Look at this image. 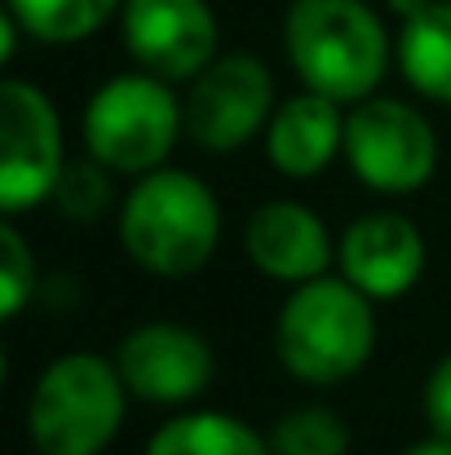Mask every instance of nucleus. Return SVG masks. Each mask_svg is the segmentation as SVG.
Here are the masks:
<instances>
[{
    "mask_svg": "<svg viewBox=\"0 0 451 455\" xmlns=\"http://www.w3.org/2000/svg\"><path fill=\"white\" fill-rule=\"evenodd\" d=\"M142 455H270L262 429L230 411H177L147 438Z\"/></svg>",
    "mask_w": 451,
    "mask_h": 455,
    "instance_id": "nucleus-15",
    "label": "nucleus"
},
{
    "mask_svg": "<svg viewBox=\"0 0 451 455\" xmlns=\"http://www.w3.org/2000/svg\"><path fill=\"white\" fill-rule=\"evenodd\" d=\"M270 455H350V425L327 403H301L266 429Z\"/></svg>",
    "mask_w": 451,
    "mask_h": 455,
    "instance_id": "nucleus-17",
    "label": "nucleus"
},
{
    "mask_svg": "<svg viewBox=\"0 0 451 455\" xmlns=\"http://www.w3.org/2000/svg\"><path fill=\"white\" fill-rule=\"evenodd\" d=\"M399 455H451V443H447V438H434V434H430V438H421V443L403 447Z\"/></svg>",
    "mask_w": 451,
    "mask_h": 455,
    "instance_id": "nucleus-21",
    "label": "nucleus"
},
{
    "mask_svg": "<svg viewBox=\"0 0 451 455\" xmlns=\"http://www.w3.org/2000/svg\"><path fill=\"white\" fill-rule=\"evenodd\" d=\"M284 53L301 89L354 107L381 93L394 40L367 0H293L284 9Z\"/></svg>",
    "mask_w": 451,
    "mask_h": 455,
    "instance_id": "nucleus-2",
    "label": "nucleus"
},
{
    "mask_svg": "<svg viewBox=\"0 0 451 455\" xmlns=\"http://www.w3.org/2000/svg\"><path fill=\"white\" fill-rule=\"evenodd\" d=\"M111 168H102L93 155H85V159H67V168H62V177H58V186H53V208H58V217H67V221H98V217H107L111 208H120L116 204V190H111Z\"/></svg>",
    "mask_w": 451,
    "mask_h": 455,
    "instance_id": "nucleus-18",
    "label": "nucleus"
},
{
    "mask_svg": "<svg viewBox=\"0 0 451 455\" xmlns=\"http://www.w3.org/2000/svg\"><path fill=\"white\" fill-rule=\"evenodd\" d=\"M125 0H4V13L36 44H80L120 18Z\"/></svg>",
    "mask_w": 451,
    "mask_h": 455,
    "instance_id": "nucleus-16",
    "label": "nucleus"
},
{
    "mask_svg": "<svg viewBox=\"0 0 451 455\" xmlns=\"http://www.w3.org/2000/svg\"><path fill=\"white\" fill-rule=\"evenodd\" d=\"M85 155H93L116 177H147L164 168L186 138L181 98L168 80L150 71H125L93 89L80 116Z\"/></svg>",
    "mask_w": 451,
    "mask_h": 455,
    "instance_id": "nucleus-5",
    "label": "nucleus"
},
{
    "mask_svg": "<svg viewBox=\"0 0 451 455\" xmlns=\"http://www.w3.org/2000/svg\"><path fill=\"white\" fill-rule=\"evenodd\" d=\"M36 283H40V261H36V248L27 243V235L18 230L13 217L0 221V297H4V318L13 323L27 301L36 297Z\"/></svg>",
    "mask_w": 451,
    "mask_h": 455,
    "instance_id": "nucleus-19",
    "label": "nucleus"
},
{
    "mask_svg": "<svg viewBox=\"0 0 451 455\" xmlns=\"http://www.w3.org/2000/svg\"><path fill=\"white\" fill-rule=\"evenodd\" d=\"M266 159L288 181H314L332 168V159L345 151V107L301 89L284 98L266 124Z\"/></svg>",
    "mask_w": 451,
    "mask_h": 455,
    "instance_id": "nucleus-13",
    "label": "nucleus"
},
{
    "mask_svg": "<svg viewBox=\"0 0 451 455\" xmlns=\"http://www.w3.org/2000/svg\"><path fill=\"white\" fill-rule=\"evenodd\" d=\"M376 331V301L350 279L323 275L288 288L275 318V358L301 385L336 389L372 363Z\"/></svg>",
    "mask_w": 451,
    "mask_h": 455,
    "instance_id": "nucleus-3",
    "label": "nucleus"
},
{
    "mask_svg": "<svg viewBox=\"0 0 451 455\" xmlns=\"http://www.w3.org/2000/svg\"><path fill=\"white\" fill-rule=\"evenodd\" d=\"M125 257L150 279H190L221 248V199L186 168H155L133 177L116 208Z\"/></svg>",
    "mask_w": 451,
    "mask_h": 455,
    "instance_id": "nucleus-1",
    "label": "nucleus"
},
{
    "mask_svg": "<svg viewBox=\"0 0 451 455\" xmlns=\"http://www.w3.org/2000/svg\"><path fill=\"white\" fill-rule=\"evenodd\" d=\"M394 67L425 102L451 107V0H434L416 18L399 22Z\"/></svg>",
    "mask_w": 451,
    "mask_h": 455,
    "instance_id": "nucleus-14",
    "label": "nucleus"
},
{
    "mask_svg": "<svg viewBox=\"0 0 451 455\" xmlns=\"http://www.w3.org/2000/svg\"><path fill=\"white\" fill-rule=\"evenodd\" d=\"M244 257L262 279L284 283V288H301L310 279L332 275L336 239L310 204L266 199L244 221Z\"/></svg>",
    "mask_w": 451,
    "mask_h": 455,
    "instance_id": "nucleus-12",
    "label": "nucleus"
},
{
    "mask_svg": "<svg viewBox=\"0 0 451 455\" xmlns=\"http://www.w3.org/2000/svg\"><path fill=\"white\" fill-rule=\"evenodd\" d=\"M430 266L421 226L399 208H372L336 235V275L372 301H403Z\"/></svg>",
    "mask_w": 451,
    "mask_h": 455,
    "instance_id": "nucleus-11",
    "label": "nucleus"
},
{
    "mask_svg": "<svg viewBox=\"0 0 451 455\" xmlns=\"http://www.w3.org/2000/svg\"><path fill=\"white\" fill-rule=\"evenodd\" d=\"M275 107V71L257 53H217L186 84V138L208 155H235L266 138Z\"/></svg>",
    "mask_w": 451,
    "mask_h": 455,
    "instance_id": "nucleus-8",
    "label": "nucleus"
},
{
    "mask_svg": "<svg viewBox=\"0 0 451 455\" xmlns=\"http://www.w3.org/2000/svg\"><path fill=\"white\" fill-rule=\"evenodd\" d=\"M341 159L372 195L403 199L434 181L439 172V133L430 116L403 98L372 93L345 107V151Z\"/></svg>",
    "mask_w": 451,
    "mask_h": 455,
    "instance_id": "nucleus-6",
    "label": "nucleus"
},
{
    "mask_svg": "<svg viewBox=\"0 0 451 455\" xmlns=\"http://www.w3.org/2000/svg\"><path fill=\"white\" fill-rule=\"evenodd\" d=\"M421 411H425L430 434L451 443V349L430 367V376L421 385Z\"/></svg>",
    "mask_w": 451,
    "mask_h": 455,
    "instance_id": "nucleus-20",
    "label": "nucleus"
},
{
    "mask_svg": "<svg viewBox=\"0 0 451 455\" xmlns=\"http://www.w3.org/2000/svg\"><path fill=\"white\" fill-rule=\"evenodd\" d=\"M67 138L53 98L18 76L0 80V217H27L53 199Z\"/></svg>",
    "mask_w": 451,
    "mask_h": 455,
    "instance_id": "nucleus-7",
    "label": "nucleus"
},
{
    "mask_svg": "<svg viewBox=\"0 0 451 455\" xmlns=\"http://www.w3.org/2000/svg\"><path fill=\"white\" fill-rule=\"evenodd\" d=\"M434 0H385V9L399 18V22H407V18H416L421 9H430Z\"/></svg>",
    "mask_w": 451,
    "mask_h": 455,
    "instance_id": "nucleus-22",
    "label": "nucleus"
},
{
    "mask_svg": "<svg viewBox=\"0 0 451 455\" xmlns=\"http://www.w3.org/2000/svg\"><path fill=\"white\" fill-rule=\"evenodd\" d=\"M116 367L129 394L150 407H190L217 376V354L204 331L173 318H150L120 336Z\"/></svg>",
    "mask_w": 451,
    "mask_h": 455,
    "instance_id": "nucleus-9",
    "label": "nucleus"
},
{
    "mask_svg": "<svg viewBox=\"0 0 451 455\" xmlns=\"http://www.w3.org/2000/svg\"><path fill=\"white\" fill-rule=\"evenodd\" d=\"M129 398L116 358L93 349L58 354L27 394V443L36 455H107L125 429Z\"/></svg>",
    "mask_w": 451,
    "mask_h": 455,
    "instance_id": "nucleus-4",
    "label": "nucleus"
},
{
    "mask_svg": "<svg viewBox=\"0 0 451 455\" xmlns=\"http://www.w3.org/2000/svg\"><path fill=\"white\" fill-rule=\"evenodd\" d=\"M125 53L168 84H190L221 53V22L208 0H125Z\"/></svg>",
    "mask_w": 451,
    "mask_h": 455,
    "instance_id": "nucleus-10",
    "label": "nucleus"
}]
</instances>
